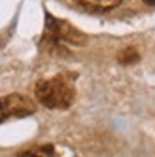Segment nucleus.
Returning a JSON list of instances; mask_svg holds the SVG:
<instances>
[{"label":"nucleus","instance_id":"nucleus-1","mask_svg":"<svg viewBox=\"0 0 155 157\" xmlns=\"http://www.w3.org/2000/svg\"><path fill=\"white\" fill-rule=\"evenodd\" d=\"M34 95L40 102L51 110H64L74 102L76 89L66 76H55L42 80L34 87Z\"/></svg>","mask_w":155,"mask_h":157},{"label":"nucleus","instance_id":"nucleus-2","mask_svg":"<svg viewBox=\"0 0 155 157\" xmlns=\"http://www.w3.org/2000/svg\"><path fill=\"white\" fill-rule=\"evenodd\" d=\"M47 36L53 38L55 42H64V44H74V46H81L85 44V34L80 32L76 27L66 23L64 19H55L47 13Z\"/></svg>","mask_w":155,"mask_h":157},{"label":"nucleus","instance_id":"nucleus-3","mask_svg":"<svg viewBox=\"0 0 155 157\" xmlns=\"http://www.w3.org/2000/svg\"><path fill=\"white\" fill-rule=\"evenodd\" d=\"M34 104L23 95H6L0 97V123L12 117H23V116H30L34 114Z\"/></svg>","mask_w":155,"mask_h":157},{"label":"nucleus","instance_id":"nucleus-4","mask_svg":"<svg viewBox=\"0 0 155 157\" xmlns=\"http://www.w3.org/2000/svg\"><path fill=\"white\" fill-rule=\"evenodd\" d=\"M76 2L89 12H108L119 6L121 0H76Z\"/></svg>","mask_w":155,"mask_h":157},{"label":"nucleus","instance_id":"nucleus-5","mask_svg":"<svg viewBox=\"0 0 155 157\" xmlns=\"http://www.w3.org/2000/svg\"><path fill=\"white\" fill-rule=\"evenodd\" d=\"M19 157H57V153H55L53 146H40V148H34V150L21 153Z\"/></svg>","mask_w":155,"mask_h":157},{"label":"nucleus","instance_id":"nucleus-6","mask_svg":"<svg viewBox=\"0 0 155 157\" xmlns=\"http://www.w3.org/2000/svg\"><path fill=\"white\" fill-rule=\"evenodd\" d=\"M138 51L134 49V48H127V49H123L119 55H117V61L121 63V64H125V66H129V64H134V63H138Z\"/></svg>","mask_w":155,"mask_h":157},{"label":"nucleus","instance_id":"nucleus-7","mask_svg":"<svg viewBox=\"0 0 155 157\" xmlns=\"http://www.w3.org/2000/svg\"><path fill=\"white\" fill-rule=\"evenodd\" d=\"M144 2H148V4H155V0H144Z\"/></svg>","mask_w":155,"mask_h":157}]
</instances>
